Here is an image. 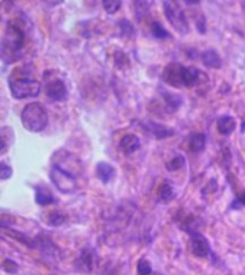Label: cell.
Segmentation results:
<instances>
[{"mask_svg":"<svg viewBox=\"0 0 245 275\" xmlns=\"http://www.w3.org/2000/svg\"><path fill=\"white\" fill-rule=\"evenodd\" d=\"M95 172H96V176L99 178L101 182L109 183L113 179V176H115V168L112 167L110 164H108V162H99L96 165Z\"/></svg>","mask_w":245,"mask_h":275,"instance_id":"obj_16","label":"cell"},{"mask_svg":"<svg viewBox=\"0 0 245 275\" xmlns=\"http://www.w3.org/2000/svg\"><path fill=\"white\" fill-rule=\"evenodd\" d=\"M217 129L222 136H228L231 135L235 129H237V121L235 117L229 116V115H225V116H221L218 121H217Z\"/></svg>","mask_w":245,"mask_h":275,"instance_id":"obj_13","label":"cell"},{"mask_svg":"<svg viewBox=\"0 0 245 275\" xmlns=\"http://www.w3.org/2000/svg\"><path fill=\"white\" fill-rule=\"evenodd\" d=\"M52 159V168L49 172V178L53 185L63 193H72L77 189V176L82 174V162L80 159L75 158V161L69 164L70 152L68 150H59L53 155Z\"/></svg>","mask_w":245,"mask_h":275,"instance_id":"obj_1","label":"cell"},{"mask_svg":"<svg viewBox=\"0 0 245 275\" xmlns=\"http://www.w3.org/2000/svg\"><path fill=\"white\" fill-rule=\"evenodd\" d=\"M161 95L165 99V108H167V112H177L178 109L181 108L182 105V98L178 96V95H174V93H168L167 91H161Z\"/></svg>","mask_w":245,"mask_h":275,"instance_id":"obj_17","label":"cell"},{"mask_svg":"<svg viewBox=\"0 0 245 275\" xmlns=\"http://www.w3.org/2000/svg\"><path fill=\"white\" fill-rule=\"evenodd\" d=\"M245 207V191L241 192V193H238L237 197H235V200L231 202V205H229V208L231 209H238V208H242Z\"/></svg>","mask_w":245,"mask_h":275,"instance_id":"obj_29","label":"cell"},{"mask_svg":"<svg viewBox=\"0 0 245 275\" xmlns=\"http://www.w3.org/2000/svg\"><path fill=\"white\" fill-rule=\"evenodd\" d=\"M25 32L17 23H9L2 43V56L5 62H15L22 56Z\"/></svg>","mask_w":245,"mask_h":275,"instance_id":"obj_3","label":"cell"},{"mask_svg":"<svg viewBox=\"0 0 245 275\" xmlns=\"http://www.w3.org/2000/svg\"><path fill=\"white\" fill-rule=\"evenodd\" d=\"M102 6H103L105 10H106V13L113 15L115 12H118L119 9H120L122 3H120L119 0H106V2H103V3H102Z\"/></svg>","mask_w":245,"mask_h":275,"instance_id":"obj_25","label":"cell"},{"mask_svg":"<svg viewBox=\"0 0 245 275\" xmlns=\"http://www.w3.org/2000/svg\"><path fill=\"white\" fill-rule=\"evenodd\" d=\"M3 269L6 271V272H9V274H16L17 271H19V265H17L15 261H12V259L6 258L5 261H3Z\"/></svg>","mask_w":245,"mask_h":275,"instance_id":"obj_27","label":"cell"},{"mask_svg":"<svg viewBox=\"0 0 245 275\" xmlns=\"http://www.w3.org/2000/svg\"><path fill=\"white\" fill-rule=\"evenodd\" d=\"M174 197H175V191H174L172 185L168 181H165L161 185L159 191H158V201L165 204V202H169L171 200H174Z\"/></svg>","mask_w":245,"mask_h":275,"instance_id":"obj_19","label":"cell"},{"mask_svg":"<svg viewBox=\"0 0 245 275\" xmlns=\"http://www.w3.org/2000/svg\"><path fill=\"white\" fill-rule=\"evenodd\" d=\"M241 131H242V132L245 131V121H244V124H242V128H241Z\"/></svg>","mask_w":245,"mask_h":275,"instance_id":"obj_32","label":"cell"},{"mask_svg":"<svg viewBox=\"0 0 245 275\" xmlns=\"http://www.w3.org/2000/svg\"><path fill=\"white\" fill-rule=\"evenodd\" d=\"M205 143H207V138H205L203 134L191 135L189 139H188L189 149L192 150V152H196V153H199V152H202L205 149Z\"/></svg>","mask_w":245,"mask_h":275,"instance_id":"obj_18","label":"cell"},{"mask_svg":"<svg viewBox=\"0 0 245 275\" xmlns=\"http://www.w3.org/2000/svg\"><path fill=\"white\" fill-rule=\"evenodd\" d=\"M198 30L201 32V33H205V30H207V27H205V20H203V17H199V20H198Z\"/></svg>","mask_w":245,"mask_h":275,"instance_id":"obj_31","label":"cell"},{"mask_svg":"<svg viewBox=\"0 0 245 275\" xmlns=\"http://www.w3.org/2000/svg\"><path fill=\"white\" fill-rule=\"evenodd\" d=\"M8 128L6 126H3L2 128V132H0V139H2V153H5L6 150H8L9 145L12 143L13 141V135L12 136H8Z\"/></svg>","mask_w":245,"mask_h":275,"instance_id":"obj_26","label":"cell"},{"mask_svg":"<svg viewBox=\"0 0 245 275\" xmlns=\"http://www.w3.org/2000/svg\"><path fill=\"white\" fill-rule=\"evenodd\" d=\"M12 167H9L6 162H2L0 164V179L2 181H6V179H9L10 176H12Z\"/></svg>","mask_w":245,"mask_h":275,"instance_id":"obj_30","label":"cell"},{"mask_svg":"<svg viewBox=\"0 0 245 275\" xmlns=\"http://www.w3.org/2000/svg\"><path fill=\"white\" fill-rule=\"evenodd\" d=\"M48 222L52 226H60L62 224L66 222V215L59 212V211H52L51 214H49V217H48Z\"/></svg>","mask_w":245,"mask_h":275,"instance_id":"obj_20","label":"cell"},{"mask_svg":"<svg viewBox=\"0 0 245 275\" xmlns=\"http://www.w3.org/2000/svg\"><path fill=\"white\" fill-rule=\"evenodd\" d=\"M136 269H138V274L139 275H151L152 274V267H151V262H149V261H146L145 258H141L139 261H138Z\"/></svg>","mask_w":245,"mask_h":275,"instance_id":"obj_23","label":"cell"},{"mask_svg":"<svg viewBox=\"0 0 245 275\" xmlns=\"http://www.w3.org/2000/svg\"><path fill=\"white\" fill-rule=\"evenodd\" d=\"M42 85L32 77H19L9 81V89L15 99H27L39 95Z\"/></svg>","mask_w":245,"mask_h":275,"instance_id":"obj_5","label":"cell"},{"mask_svg":"<svg viewBox=\"0 0 245 275\" xmlns=\"http://www.w3.org/2000/svg\"><path fill=\"white\" fill-rule=\"evenodd\" d=\"M162 79L165 84L175 88H194L208 81V76L196 67L184 66L181 63H171L164 69Z\"/></svg>","mask_w":245,"mask_h":275,"instance_id":"obj_2","label":"cell"},{"mask_svg":"<svg viewBox=\"0 0 245 275\" xmlns=\"http://www.w3.org/2000/svg\"><path fill=\"white\" fill-rule=\"evenodd\" d=\"M141 128L146 131L149 135H152L155 139H165L171 135H174V129H171L168 126L161 125V124H156L152 121H146V122H141Z\"/></svg>","mask_w":245,"mask_h":275,"instance_id":"obj_10","label":"cell"},{"mask_svg":"<svg viewBox=\"0 0 245 275\" xmlns=\"http://www.w3.org/2000/svg\"><path fill=\"white\" fill-rule=\"evenodd\" d=\"M34 242H36V248L40 251L43 255H46L49 258H58L59 257V248L53 244L49 237L39 235L34 238Z\"/></svg>","mask_w":245,"mask_h":275,"instance_id":"obj_11","label":"cell"},{"mask_svg":"<svg viewBox=\"0 0 245 275\" xmlns=\"http://www.w3.org/2000/svg\"><path fill=\"white\" fill-rule=\"evenodd\" d=\"M34 201L40 207H48V205L56 202L55 197L52 195V192L45 186H36L34 188Z\"/></svg>","mask_w":245,"mask_h":275,"instance_id":"obj_15","label":"cell"},{"mask_svg":"<svg viewBox=\"0 0 245 275\" xmlns=\"http://www.w3.org/2000/svg\"><path fill=\"white\" fill-rule=\"evenodd\" d=\"M199 58L202 60V63L207 67H211V69H220L222 66V60H221L220 55L215 52L214 49L203 50L199 53Z\"/></svg>","mask_w":245,"mask_h":275,"instance_id":"obj_14","label":"cell"},{"mask_svg":"<svg viewBox=\"0 0 245 275\" xmlns=\"http://www.w3.org/2000/svg\"><path fill=\"white\" fill-rule=\"evenodd\" d=\"M191 233V251L195 257L198 258H210L214 262H217V257L214 254V251L211 248L210 241L203 237L202 233L196 232V231H188Z\"/></svg>","mask_w":245,"mask_h":275,"instance_id":"obj_7","label":"cell"},{"mask_svg":"<svg viewBox=\"0 0 245 275\" xmlns=\"http://www.w3.org/2000/svg\"><path fill=\"white\" fill-rule=\"evenodd\" d=\"M164 13L172 27L181 34H186L189 32V25L186 20L184 10L179 8L175 2H164Z\"/></svg>","mask_w":245,"mask_h":275,"instance_id":"obj_6","label":"cell"},{"mask_svg":"<svg viewBox=\"0 0 245 275\" xmlns=\"http://www.w3.org/2000/svg\"><path fill=\"white\" fill-rule=\"evenodd\" d=\"M139 146H141L139 138H138L136 135L132 134L125 135V136L120 139V142H119V148H120V150H122L124 153H127V155L136 152V150L139 149Z\"/></svg>","mask_w":245,"mask_h":275,"instance_id":"obj_12","label":"cell"},{"mask_svg":"<svg viewBox=\"0 0 245 275\" xmlns=\"http://www.w3.org/2000/svg\"><path fill=\"white\" fill-rule=\"evenodd\" d=\"M20 121L26 131H29L32 134H39L48 126L49 117H48V112L42 103L34 102V103L26 105L25 109L22 110Z\"/></svg>","mask_w":245,"mask_h":275,"instance_id":"obj_4","label":"cell"},{"mask_svg":"<svg viewBox=\"0 0 245 275\" xmlns=\"http://www.w3.org/2000/svg\"><path fill=\"white\" fill-rule=\"evenodd\" d=\"M135 8L136 17H138V19H142V17L146 15L148 9H149V3H146V2H138V3H135Z\"/></svg>","mask_w":245,"mask_h":275,"instance_id":"obj_28","label":"cell"},{"mask_svg":"<svg viewBox=\"0 0 245 275\" xmlns=\"http://www.w3.org/2000/svg\"><path fill=\"white\" fill-rule=\"evenodd\" d=\"M118 26L119 29H120V34L122 36H134L135 34V27H134V25L129 20L120 19L118 22Z\"/></svg>","mask_w":245,"mask_h":275,"instance_id":"obj_22","label":"cell"},{"mask_svg":"<svg viewBox=\"0 0 245 275\" xmlns=\"http://www.w3.org/2000/svg\"><path fill=\"white\" fill-rule=\"evenodd\" d=\"M96 264H98V254L93 248H84L75 261V267H76L77 271H82L86 274L92 272L96 267Z\"/></svg>","mask_w":245,"mask_h":275,"instance_id":"obj_9","label":"cell"},{"mask_svg":"<svg viewBox=\"0 0 245 275\" xmlns=\"http://www.w3.org/2000/svg\"><path fill=\"white\" fill-rule=\"evenodd\" d=\"M184 165H185V158L181 156V155H178V156L171 159L168 164H167V169H168V171H178V169H181Z\"/></svg>","mask_w":245,"mask_h":275,"instance_id":"obj_24","label":"cell"},{"mask_svg":"<svg viewBox=\"0 0 245 275\" xmlns=\"http://www.w3.org/2000/svg\"><path fill=\"white\" fill-rule=\"evenodd\" d=\"M151 32L156 37V39H168L171 37V34L168 33V30L159 23V22H152L151 25Z\"/></svg>","mask_w":245,"mask_h":275,"instance_id":"obj_21","label":"cell"},{"mask_svg":"<svg viewBox=\"0 0 245 275\" xmlns=\"http://www.w3.org/2000/svg\"><path fill=\"white\" fill-rule=\"evenodd\" d=\"M45 79H48L45 82V92L46 96L53 102H62L68 98V88L65 82L59 77H52L49 79L48 76H45Z\"/></svg>","mask_w":245,"mask_h":275,"instance_id":"obj_8","label":"cell"}]
</instances>
